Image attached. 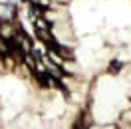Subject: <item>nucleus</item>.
Segmentation results:
<instances>
[{
	"instance_id": "4",
	"label": "nucleus",
	"mask_w": 131,
	"mask_h": 129,
	"mask_svg": "<svg viewBox=\"0 0 131 129\" xmlns=\"http://www.w3.org/2000/svg\"><path fill=\"white\" fill-rule=\"evenodd\" d=\"M0 22H2V18H0Z\"/></svg>"
},
{
	"instance_id": "3",
	"label": "nucleus",
	"mask_w": 131,
	"mask_h": 129,
	"mask_svg": "<svg viewBox=\"0 0 131 129\" xmlns=\"http://www.w3.org/2000/svg\"><path fill=\"white\" fill-rule=\"evenodd\" d=\"M0 78H2V73H0Z\"/></svg>"
},
{
	"instance_id": "1",
	"label": "nucleus",
	"mask_w": 131,
	"mask_h": 129,
	"mask_svg": "<svg viewBox=\"0 0 131 129\" xmlns=\"http://www.w3.org/2000/svg\"><path fill=\"white\" fill-rule=\"evenodd\" d=\"M117 117H121V119H125V121H129V123H131V107H123Z\"/></svg>"
},
{
	"instance_id": "2",
	"label": "nucleus",
	"mask_w": 131,
	"mask_h": 129,
	"mask_svg": "<svg viewBox=\"0 0 131 129\" xmlns=\"http://www.w3.org/2000/svg\"><path fill=\"white\" fill-rule=\"evenodd\" d=\"M129 101H131V91H129Z\"/></svg>"
}]
</instances>
